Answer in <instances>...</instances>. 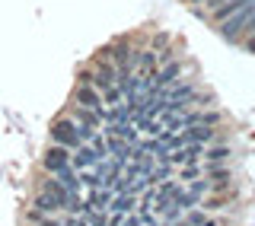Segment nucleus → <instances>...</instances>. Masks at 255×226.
Segmentation results:
<instances>
[{"label": "nucleus", "mask_w": 255, "mask_h": 226, "mask_svg": "<svg viewBox=\"0 0 255 226\" xmlns=\"http://www.w3.org/2000/svg\"><path fill=\"white\" fill-rule=\"evenodd\" d=\"M131 207H134V198L128 195V191H125V195H118V198H112V201H109V211H112V214H118V217L131 214Z\"/></svg>", "instance_id": "1a4fd4ad"}, {"label": "nucleus", "mask_w": 255, "mask_h": 226, "mask_svg": "<svg viewBox=\"0 0 255 226\" xmlns=\"http://www.w3.org/2000/svg\"><path fill=\"white\" fill-rule=\"evenodd\" d=\"M201 159H207V163H214V166H223V163L230 159V143H217V140H211V143L204 147Z\"/></svg>", "instance_id": "423d86ee"}, {"label": "nucleus", "mask_w": 255, "mask_h": 226, "mask_svg": "<svg viewBox=\"0 0 255 226\" xmlns=\"http://www.w3.org/2000/svg\"><path fill=\"white\" fill-rule=\"evenodd\" d=\"M64 166H70V150L61 147V143H51V147H45V153H42V169H45V172L54 175V172H61Z\"/></svg>", "instance_id": "39448f33"}, {"label": "nucleus", "mask_w": 255, "mask_h": 226, "mask_svg": "<svg viewBox=\"0 0 255 226\" xmlns=\"http://www.w3.org/2000/svg\"><path fill=\"white\" fill-rule=\"evenodd\" d=\"M246 3H252V0H227V3H220V6H214V10H211V19L214 22H223V19H230L236 10H243Z\"/></svg>", "instance_id": "0eeeda50"}, {"label": "nucleus", "mask_w": 255, "mask_h": 226, "mask_svg": "<svg viewBox=\"0 0 255 226\" xmlns=\"http://www.w3.org/2000/svg\"><path fill=\"white\" fill-rule=\"evenodd\" d=\"M70 118H74L77 124H80V131H83V137H86V140H90V137H93L96 131H102V124H106L99 112H93V109H83V106H74V109H70Z\"/></svg>", "instance_id": "20e7f679"}, {"label": "nucleus", "mask_w": 255, "mask_h": 226, "mask_svg": "<svg viewBox=\"0 0 255 226\" xmlns=\"http://www.w3.org/2000/svg\"><path fill=\"white\" fill-rule=\"evenodd\" d=\"M70 99H74V106H83V109H93V112H99V115H102V121H109V115H112V109L106 106L102 93L96 90L93 83H86V80H77V86H74V93H70Z\"/></svg>", "instance_id": "7ed1b4c3"}, {"label": "nucleus", "mask_w": 255, "mask_h": 226, "mask_svg": "<svg viewBox=\"0 0 255 226\" xmlns=\"http://www.w3.org/2000/svg\"><path fill=\"white\" fill-rule=\"evenodd\" d=\"M220 3H227V0H204V6H207V13L214 10V6H220Z\"/></svg>", "instance_id": "f8f14e48"}, {"label": "nucleus", "mask_w": 255, "mask_h": 226, "mask_svg": "<svg viewBox=\"0 0 255 226\" xmlns=\"http://www.w3.org/2000/svg\"><path fill=\"white\" fill-rule=\"evenodd\" d=\"M54 179H58V182L64 185V188L77 191V195H80V191H83V182H80V172H77L74 166H64L61 172H54Z\"/></svg>", "instance_id": "6e6552de"}, {"label": "nucleus", "mask_w": 255, "mask_h": 226, "mask_svg": "<svg viewBox=\"0 0 255 226\" xmlns=\"http://www.w3.org/2000/svg\"><path fill=\"white\" fill-rule=\"evenodd\" d=\"M255 29V0L252 3H246L243 10H236L230 19H223V22H217V32L223 38H227L230 45H236V42H243L246 35Z\"/></svg>", "instance_id": "f257e3e1"}, {"label": "nucleus", "mask_w": 255, "mask_h": 226, "mask_svg": "<svg viewBox=\"0 0 255 226\" xmlns=\"http://www.w3.org/2000/svg\"><path fill=\"white\" fill-rule=\"evenodd\" d=\"M185 220H188L191 226H204V223H207V220H204V214H198V207H195V211H188Z\"/></svg>", "instance_id": "9b49d317"}, {"label": "nucleus", "mask_w": 255, "mask_h": 226, "mask_svg": "<svg viewBox=\"0 0 255 226\" xmlns=\"http://www.w3.org/2000/svg\"><path fill=\"white\" fill-rule=\"evenodd\" d=\"M195 3H204V0H191V6H195Z\"/></svg>", "instance_id": "ddd939ff"}, {"label": "nucleus", "mask_w": 255, "mask_h": 226, "mask_svg": "<svg viewBox=\"0 0 255 226\" xmlns=\"http://www.w3.org/2000/svg\"><path fill=\"white\" fill-rule=\"evenodd\" d=\"M48 137H51V143H61V147H67L70 153H74L80 143H86L83 131H80V124L70 115H61L51 121V127H48Z\"/></svg>", "instance_id": "f03ea898"}, {"label": "nucleus", "mask_w": 255, "mask_h": 226, "mask_svg": "<svg viewBox=\"0 0 255 226\" xmlns=\"http://www.w3.org/2000/svg\"><path fill=\"white\" fill-rule=\"evenodd\" d=\"M32 226H77V220H74V214H70L67 220H58V217L48 214V217H42V220H35Z\"/></svg>", "instance_id": "9d476101"}, {"label": "nucleus", "mask_w": 255, "mask_h": 226, "mask_svg": "<svg viewBox=\"0 0 255 226\" xmlns=\"http://www.w3.org/2000/svg\"><path fill=\"white\" fill-rule=\"evenodd\" d=\"M204 226H220V223H204Z\"/></svg>", "instance_id": "4468645a"}]
</instances>
